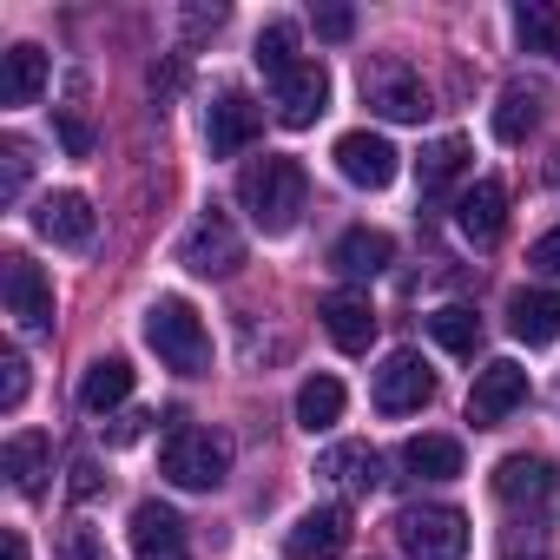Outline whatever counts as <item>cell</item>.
I'll return each instance as SVG.
<instances>
[{
    "label": "cell",
    "instance_id": "6da1fadb",
    "mask_svg": "<svg viewBox=\"0 0 560 560\" xmlns=\"http://www.w3.org/2000/svg\"><path fill=\"white\" fill-rule=\"evenodd\" d=\"M237 205L250 211V224H257L264 237H284V231H298V218L311 211V178H304L298 159L264 152V159H250V165L237 172Z\"/></svg>",
    "mask_w": 560,
    "mask_h": 560
},
{
    "label": "cell",
    "instance_id": "7a4b0ae2",
    "mask_svg": "<svg viewBox=\"0 0 560 560\" xmlns=\"http://www.w3.org/2000/svg\"><path fill=\"white\" fill-rule=\"evenodd\" d=\"M159 475L172 488H191V494H211L224 475H231V442L218 429H198V422H172L165 448H159Z\"/></svg>",
    "mask_w": 560,
    "mask_h": 560
},
{
    "label": "cell",
    "instance_id": "3957f363",
    "mask_svg": "<svg viewBox=\"0 0 560 560\" xmlns=\"http://www.w3.org/2000/svg\"><path fill=\"white\" fill-rule=\"evenodd\" d=\"M145 343H152L159 363L178 370V376H205V370H211V337H205V324H198V311H191L185 298H159V304L145 311Z\"/></svg>",
    "mask_w": 560,
    "mask_h": 560
},
{
    "label": "cell",
    "instance_id": "277c9868",
    "mask_svg": "<svg viewBox=\"0 0 560 560\" xmlns=\"http://www.w3.org/2000/svg\"><path fill=\"white\" fill-rule=\"evenodd\" d=\"M494 494H501V508H508L514 521H527V527L560 521V468H553L547 455H508V462L494 468Z\"/></svg>",
    "mask_w": 560,
    "mask_h": 560
},
{
    "label": "cell",
    "instance_id": "5b68a950",
    "mask_svg": "<svg viewBox=\"0 0 560 560\" xmlns=\"http://www.w3.org/2000/svg\"><path fill=\"white\" fill-rule=\"evenodd\" d=\"M389 527H396V540H402L409 560H462V553H468V514L448 508V501L402 508Z\"/></svg>",
    "mask_w": 560,
    "mask_h": 560
},
{
    "label": "cell",
    "instance_id": "8992f818",
    "mask_svg": "<svg viewBox=\"0 0 560 560\" xmlns=\"http://www.w3.org/2000/svg\"><path fill=\"white\" fill-rule=\"evenodd\" d=\"M178 264L191 270V277H231L237 264H244V231L231 224V211H198V224L178 237Z\"/></svg>",
    "mask_w": 560,
    "mask_h": 560
},
{
    "label": "cell",
    "instance_id": "52a82bcc",
    "mask_svg": "<svg viewBox=\"0 0 560 560\" xmlns=\"http://www.w3.org/2000/svg\"><path fill=\"white\" fill-rule=\"evenodd\" d=\"M0 291H8V317H14L27 337H47V330H54V284H47V270H40L27 250H8V257H0Z\"/></svg>",
    "mask_w": 560,
    "mask_h": 560
},
{
    "label": "cell",
    "instance_id": "ba28073f",
    "mask_svg": "<svg viewBox=\"0 0 560 560\" xmlns=\"http://www.w3.org/2000/svg\"><path fill=\"white\" fill-rule=\"evenodd\" d=\"M363 100H370L383 119H396V126H422V119L435 113L422 73L402 67V60H376V67H363Z\"/></svg>",
    "mask_w": 560,
    "mask_h": 560
},
{
    "label": "cell",
    "instance_id": "9c48e42d",
    "mask_svg": "<svg viewBox=\"0 0 560 560\" xmlns=\"http://www.w3.org/2000/svg\"><path fill=\"white\" fill-rule=\"evenodd\" d=\"M521 402H527V370H521V363L494 357L488 370H475V389H468V422H475V429L508 422Z\"/></svg>",
    "mask_w": 560,
    "mask_h": 560
},
{
    "label": "cell",
    "instance_id": "30bf717a",
    "mask_svg": "<svg viewBox=\"0 0 560 560\" xmlns=\"http://www.w3.org/2000/svg\"><path fill=\"white\" fill-rule=\"evenodd\" d=\"M257 132H264V106H257L250 93H218V100H211V113H205V145H211V159H237Z\"/></svg>",
    "mask_w": 560,
    "mask_h": 560
},
{
    "label": "cell",
    "instance_id": "8fae6325",
    "mask_svg": "<svg viewBox=\"0 0 560 560\" xmlns=\"http://www.w3.org/2000/svg\"><path fill=\"white\" fill-rule=\"evenodd\" d=\"M429 396H435V376H429V363H422L416 350H396V357L376 370V409H383V416H416Z\"/></svg>",
    "mask_w": 560,
    "mask_h": 560
},
{
    "label": "cell",
    "instance_id": "7c38bea8",
    "mask_svg": "<svg viewBox=\"0 0 560 560\" xmlns=\"http://www.w3.org/2000/svg\"><path fill=\"white\" fill-rule=\"evenodd\" d=\"M324 106H330V73H324L317 60H298L284 80H277V119H284L291 132L317 126V119H324Z\"/></svg>",
    "mask_w": 560,
    "mask_h": 560
},
{
    "label": "cell",
    "instance_id": "4fadbf2b",
    "mask_svg": "<svg viewBox=\"0 0 560 560\" xmlns=\"http://www.w3.org/2000/svg\"><path fill=\"white\" fill-rule=\"evenodd\" d=\"M455 231H462L475 250L501 244V231H508V185H501V178H475V185L462 191V205H455Z\"/></svg>",
    "mask_w": 560,
    "mask_h": 560
},
{
    "label": "cell",
    "instance_id": "5bb4252c",
    "mask_svg": "<svg viewBox=\"0 0 560 560\" xmlns=\"http://www.w3.org/2000/svg\"><path fill=\"white\" fill-rule=\"evenodd\" d=\"M343 547H350V508H343V501L298 514V527L284 534V553H291V560H337Z\"/></svg>",
    "mask_w": 560,
    "mask_h": 560
},
{
    "label": "cell",
    "instance_id": "9a60e30c",
    "mask_svg": "<svg viewBox=\"0 0 560 560\" xmlns=\"http://www.w3.org/2000/svg\"><path fill=\"white\" fill-rule=\"evenodd\" d=\"M330 159H337V172H343L350 185H363V191H383V185L396 178V145H389L383 132H343Z\"/></svg>",
    "mask_w": 560,
    "mask_h": 560
},
{
    "label": "cell",
    "instance_id": "2e32d148",
    "mask_svg": "<svg viewBox=\"0 0 560 560\" xmlns=\"http://www.w3.org/2000/svg\"><path fill=\"white\" fill-rule=\"evenodd\" d=\"M132 560H191L185 521L165 501H139L132 508Z\"/></svg>",
    "mask_w": 560,
    "mask_h": 560
},
{
    "label": "cell",
    "instance_id": "e0dca14e",
    "mask_svg": "<svg viewBox=\"0 0 560 560\" xmlns=\"http://www.w3.org/2000/svg\"><path fill=\"white\" fill-rule=\"evenodd\" d=\"M34 231H40L47 244L86 250V244H93V231H100V218H93V205H86L80 191H47V198H40V211H34Z\"/></svg>",
    "mask_w": 560,
    "mask_h": 560
},
{
    "label": "cell",
    "instance_id": "ac0fdd59",
    "mask_svg": "<svg viewBox=\"0 0 560 560\" xmlns=\"http://www.w3.org/2000/svg\"><path fill=\"white\" fill-rule=\"evenodd\" d=\"M317 317H324V330H330V343H337L343 357H363V350L376 343V311H370L363 291H330Z\"/></svg>",
    "mask_w": 560,
    "mask_h": 560
},
{
    "label": "cell",
    "instance_id": "d6986e66",
    "mask_svg": "<svg viewBox=\"0 0 560 560\" xmlns=\"http://www.w3.org/2000/svg\"><path fill=\"white\" fill-rule=\"evenodd\" d=\"M317 475L330 488H343V494H376L383 488V455L370 442H337V448L317 455Z\"/></svg>",
    "mask_w": 560,
    "mask_h": 560
},
{
    "label": "cell",
    "instance_id": "ffe728a7",
    "mask_svg": "<svg viewBox=\"0 0 560 560\" xmlns=\"http://www.w3.org/2000/svg\"><path fill=\"white\" fill-rule=\"evenodd\" d=\"M389 264H396V237H389V231L357 224V231H343V237L330 244V270H337V277H383Z\"/></svg>",
    "mask_w": 560,
    "mask_h": 560
},
{
    "label": "cell",
    "instance_id": "44dd1931",
    "mask_svg": "<svg viewBox=\"0 0 560 560\" xmlns=\"http://www.w3.org/2000/svg\"><path fill=\"white\" fill-rule=\"evenodd\" d=\"M8 481H14V494H40L47 488V475H54V435H40V429H21L14 442H8Z\"/></svg>",
    "mask_w": 560,
    "mask_h": 560
},
{
    "label": "cell",
    "instance_id": "7402d4cb",
    "mask_svg": "<svg viewBox=\"0 0 560 560\" xmlns=\"http://www.w3.org/2000/svg\"><path fill=\"white\" fill-rule=\"evenodd\" d=\"M47 93V54L40 47H8L0 54V106H34Z\"/></svg>",
    "mask_w": 560,
    "mask_h": 560
},
{
    "label": "cell",
    "instance_id": "603a6c76",
    "mask_svg": "<svg viewBox=\"0 0 560 560\" xmlns=\"http://www.w3.org/2000/svg\"><path fill=\"white\" fill-rule=\"evenodd\" d=\"M508 330H514L527 350L553 343V337H560V291H521V298L508 304Z\"/></svg>",
    "mask_w": 560,
    "mask_h": 560
},
{
    "label": "cell",
    "instance_id": "cb8c5ba5",
    "mask_svg": "<svg viewBox=\"0 0 560 560\" xmlns=\"http://www.w3.org/2000/svg\"><path fill=\"white\" fill-rule=\"evenodd\" d=\"M402 468L416 481H455L462 475V442L455 435H409L402 442Z\"/></svg>",
    "mask_w": 560,
    "mask_h": 560
},
{
    "label": "cell",
    "instance_id": "d4e9b609",
    "mask_svg": "<svg viewBox=\"0 0 560 560\" xmlns=\"http://www.w3.org/2000/svg\"><path fill=\"white\" fill-rule=\"evenodd\" d=\"M462 172H468V139H462V132H448V139H435V145H422V159H416L422 198H442Z\"/></svg>",
    "mask_w": 560,
    "mask_h": 560
},
{
    "label": "cell",
    "instance_id": "484cf974",
    "mask_svg": "<svg viewBox=\"0 0 560 560\" xmlns=\"http://www.w3.org/2000/svg\"><path fill=\"white\" fill-rule=\"evenodd\" d=\"M534 126H540V86H527V80L501 86V106H494V139H501V145H521Z\"/></svg>",
    "mask_w": 560,
    "mask_h": 560
},
{
    "label": "cell",
    "instance_id": "4316f807",
    "mask_svg": "<svg viewBox=\"0 0 560 560\" xmlns=\"http://www.w3.org/2000/svg\"><path fill=\"white\" fill-rule=\"evenodd\" d=\"M126 396H132V363H126V357H100V363L86 370V383H80V402H86L93 416H113Z\"/></svg>",
    "mask_w": 560,
    "mask_h": 560
},
{
    "label": "cell",
    "instance_id": "83f0119b",
    "mask_svg": "<svg viewBox=\"0 0 560 560\" xmlns=\"http://www.w3.org/2000/svg\"><path fill=\"white\" fill-rule=\"evenodd\" d=\"M514 34H521L527 54L560 60V8H553V0H521V8H514Z\"/></svg>",
    "mask_w": 560,
    "mask_h": 560
},
{
    "label": "cell",
    "instance_id": "f1b7e54d",
    "mask_svg": "<svg viewBox=\"0 0 560 560\" xmlns=\"http://www.w3.org/2000/svg\"><path fill=\"white\" fill-rule=\"evenodd\" d=\"M298 422H304L311 435L337 429V422H343V383H337V376H311V383L298 389Z\"/></svg>",
    "mask_w": 560,
    "mask_h": 560
},
{
    "label": "cell",
    "instance_id": "f546056e",
    "mask_svg": "<svg viewBox=\"0 0 560 560\" xmlns=\"http://www.w3.org/2000/svg\"><path fill=\"white\" fill-rule=\"evenodd\" d=\"M429 337H435L442 350H455V357H475V343H481V317H475L468 304H442V311L429 317Z\"/></svg>",
    "mask_w": 560,
    "mask_h": 560
},
{
    "label": "cell",
    "instance_id": "4dcf8cb0",
    "mask_svg": "<svg viewBox=\"0 0 560 560\" xmlns=\"http://www.w3.org/2000/svg\"><path fill=\"white\" fill-rule=\"evenodd\" d=\"M257 67H264V80H270V86L298 67V27H291V21H270V27L257 34Z\"/></svg>",
    "mask_w": 560,
    "mask_h": 560
},
{
    "label": "cell",
    "instance_id": "1f68e13d",
    "mask_svg": "<svg viewBox=\"0 0 560 560\" xmlns=\"http://www.w3.org/2000/svg\"><path fill=\"white\" fill-rule=\"evenodd\" d=\"M27 165H34V145L27 139H0V198H21Z\"/></svg>",
    "mask_w": 560,
    "mask_h": 560
},
{
    "label": "cell",
    "instance_id": "d6a6232c",
    "mask_svg": "<svg viewBox=\"0 0 560 560\" xmlns=\"http://www.w3.org/2000/svg\"><path fill=\"white\" fill-rule=\"evenodd\" d=\"M54 560H106V540L86 527V521H73L67 534H60V547H54Z\"/></svg>",
    "mask_w": 560,
    "mask_h": 560
},
{
    "label": "cell",
    "instance_id": "836d02e7",
    "mask_svg": "<svg viewBox=\"0 0 560 560\" xmlns=\"http://www.w3.org/2000/svg\"><path fill=\"white\" fill-rule=\"evenodd\" d=\"M21 402H27V357L8 350L0 357V409H21Z\"/></svg>",
    "mask_w": 560,
    "mask_h": 560
},
{
    "label": "cell",
    "instance_id": "e575fe53",
    "mask_svg": "<svg viewBox=\"0 0 560 560\" xmlns=\"http://www.w3.org/2000/svg\"><path fill=\"white\" fill-rule=\"evenodd\" d=\"M60 139H67L73 159H93V126L80 119V106H60Z\"/></svg>",
    "mask_w": 560,
    "mask_h": 560
},
{
    "label": "cell",
    "instance_id": "d590c367",
    "mask_svg": "<svg viewBox=\"0 0 560 560\" xmlns=\"http://www.w3.org/2000/svg\"><path fill=\"white\" fill-rule=\"evenodd\" d=\"M527 264H534L540 277H560V224H553L547 237H534V250H527Z\"/></svg>",
    "mask_w": 560,
    "mask_h": 560
},
{
    "label": "cell",
    "instance_id": "8d00e7d4",
    "mask_svg": "<svg viewBox=\"0 0 560 560\" xmlns=\"http://www.w3.org/2000/svg\"><path fill=\"white\" fill-rule=\"evenodd\" d=\"M317 34L324 40H350L357 34V14L350 8H317Z\"/></svg>",
    "mask_w": 560,
    "mask_h": 560
},
{
    "label": "cell",
    "instance_id": "74e56055",
    "mask_svg": "<svg viewBox=\"0 0 560 560\" xmlns=\"http://www.w3.org/2000/svg\"><path fill=\"white\" fill-rule=\"evenodd\" d=\"M100 488H106V475H100V462H86V455H80V462H73V501H93Z\"/></svg>",
    "mask_w": 560,
    "mask_h": 560
},
{
    "label": "cell",
    "instance_id": "f35d334b",
    "mask_svg": "<svg viewBox=\"0 0 560 560\" xmlns=\"http://www.w3.org/2000/svg\"><path fill=\"white\" fill-rule=\"evenodd\" d=\"M145 422H152V416H139V409H132V416H113L106 442H113V448H126V442H139V435H145Z\"/></svg>",
    "mask_w": 560,
    "mask_h": 560
},
{
    "label": "cell",
    "instance_id": "ab89813d",
    "mask_svg": "<svg viewBox=\"0 0 560 560\" xmlns=\"http://www.w3.org/2000/svg\"><path fill=\"white\" fill-rule=\"evenodd\" d=\"M8 560H27V540H21V527H8Z\"/></svg>",
    "mask_w": 560,
    "mask_h": 560
},
{
    "label": "cell",
    "instance_id": "60d3db41",
    "mask_svg": "<svg viewBox=\"0 0 560 560\" xmlns=\"http://www.w3.org/2000/svg\"><path fill=\"white\" fill-rule=\"evenodd\" d=\"M547 178H553V185H560V152H553V159H547Z\"/></svg>",
    "mask_w": 560,
    "mask_h": 560
},
{
    "label": "cell",
    "instance_id": "b9f144b4",
    "mask_svg": "<svg viewBox=\"0 0 560 560\" xmlns=\"http://www.w3.org/2000/svg\"><path fill=\"white\" fill-rule=\"evenodd\" d=\"M514 560H521V553H514ZM527 560H540V553H527Z\"/></svg>",
    "mask_w": 560,
    "mask_h": 560
}]
</instances>
